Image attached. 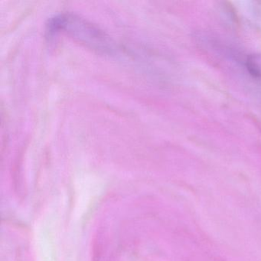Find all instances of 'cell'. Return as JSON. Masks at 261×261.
<instances>
[{
  "instance_id": "1",
  "label": "cell",
  "mask_w": 261,
  "mask_h": 261,
  "mask_svg": "<svg viewBox=\"0 0 261 261\" xmlns=\"http://www.w3.org/2000/svg\"><path fill=\"white\" fill-rule=\"evenodd\" d=\"M50 33H65L87 47L103 53H111L114 45L101 30L79 16L64 14L51 19L48 25Z\"/></svg>"
},
{
  "instance_id": "2",
  "label": "cell",
  "mask_w": 261,
  "mask_h": 261,
  "mask_svg": "<svg viewBox=\"0 0 261 261\" xmlns=\"http://www.w3.org/2000/svg\"><path fill=\"white\" fill-rule=\"evenodd\" d=\"M246 67L251 75L261 77V54H253L249 56L246 62Z\"/></svg>"
}]
</instances>
